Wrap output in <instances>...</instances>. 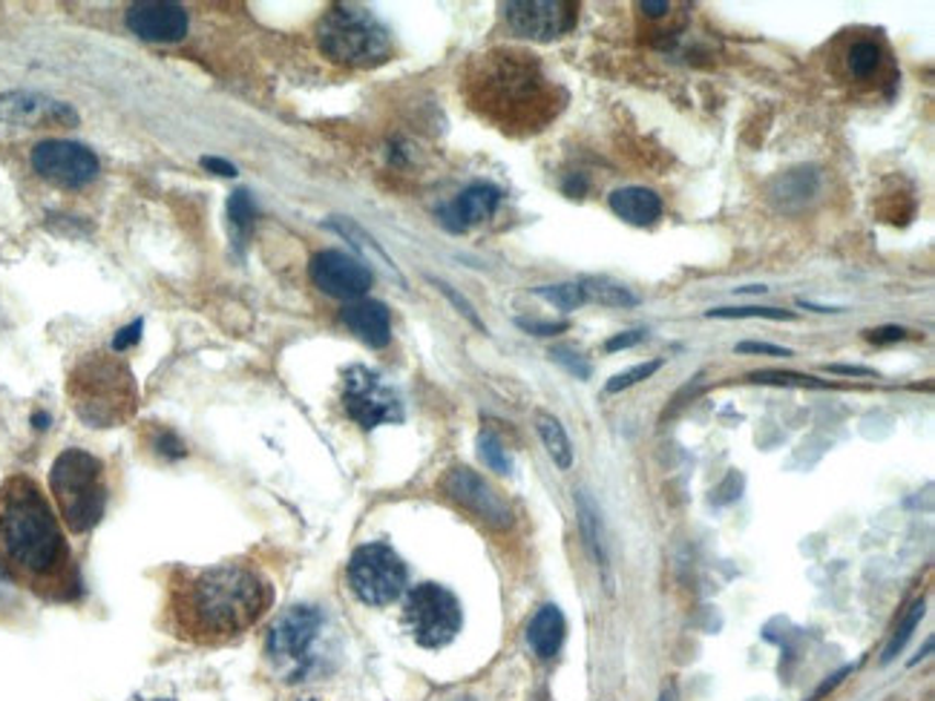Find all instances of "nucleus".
I'll use <instances>...</instances> for the list:
<instances>
[{
    "instance_id": "nucleus-1",
    "label": "nucleus",
    "mask_w": 935,
    "mask_h": 701,
    "mask_svg": "<svg viewBox=\"0 0 935 701\" xmlns=\"http://www.w3.org/2000/svg\"><path fill=\"white\" fill-rule=\"evenodd\" d=\"M274 604V584L251 561L176 566L168 578L164 627L184 644L216 647L248 633Z\"/></svg>"
},
{
    "instance_id": "nucleus-2",
    "label": "nucleus",
    "mask_w": 935,
    "mask_h": 701,
    "mask_svg": "<svg viewBox=\"0 0 935 701\" xmlns=\"http://www.w3.org/2000/svg\"><path fill=\"white\" fill-rule=\"evenodd\" d=\"M0 570L53 604L76 601L84 589L61 520L38 481L23 472L0 483Z\"/></svg>"
},
{
    "instance_id": "nucleus-3",
    "label": "nucleus",
    "mask_w": 935,
    "mask_h": 701,
    "mask_svg": "<svg viewBox=\"0 0 935 701\" xmlns=\"http://www.w3.org/2000/svg\"><path fill=\"white\" fill-rule=\"evenodd\" d=\"M76 417L90 428H118L136 417L138 386L115 350H92L78 359L67 380Z\"/></svg>"
},
{
    "instance_id": "nucleus-4",
    "label": "nucleus",
    "mask_w": 935,
    "mask_h": 701,
    "mask_svg": "<svg viewBox=\"0 0 935 701\" xmlns=\"http://www.w3.org/2000/svg\"><path fill=\"white\" fill-rule=\"evenodd\" d=\"M49 492L69 532H92L107 509L104 463L78 446L64 449L49 469Z\"/></svg>"
},
{
    "instance_id": "nucleus-5",
    "label": "nucleus",
    "mask_w": 935,
    "mask_h": 701,
    "mask_svg": "<svg viewBox=\"0 0 935 701\" xmlns=\"http://www.w3.org/2000/svg\"><path fill=\"white\" fill-rule=\"evenodd\" d=\"M317 44L326 58L343 67H377L391 55V38L384 23L354 3H338L322 15Z\"/></svg>"
},
{
    "instance_id": "nucleus-6",
    "label": "nucleus",
    "mask_w": 935,
    "mask_h": 701,
    "mask_svg": "<svg viewBox=\"0 0 935 701\" xmlns=\"http://www.w3.org/2000/svg\"><path fill=\"white\" fill-rule=\"evenodd\" d=\"M524 55L492 53L483 55L472 67L469 76V92L472 104L481 113L492 115L495 122H518L522 107L536 99V76Z\"/></svg>"
},
{
    "instance_id": "nucleus-7",
    "label": "nucleus",
    "mask_w": 935,
    "mask_h": 701,
    "mask_svg": "<svg viewBox=\"0 0 935 701\" xmlns=\"http://www.w3.org/2000/svg\"><path fill=\"white\" fill-rule=\"evenodd\" d=\"M322 612L317 607L299 604L276 618L265 641V656L283 681H306L320 667L317 644L322 635Z\"/></svg>"
},
{
    "instance_id": "nucleus-8",
    "label": "nucleus",
    "mask_w": 935,
    "mask_h": 701,
    "mask_svg": "<svg viewBox=\"0 0 935 701\" xmlns=\"http://www.w3.org/2000/svg\"><path fill=\"white\" fill-rule=\"evenodd\" d=\"M460 604L441 584H418L403 604V627L421 647L441 650L460 633Z\"/></svg>"
},
{
    "instance_id": "nucleus-9",
    "label": "nucleus",
    "mask_w": 935,
    "mask_h": 701,
    "mask_svg": "<svg viewBox=\"0 0 935 701\" xmlns=\"http://www.w3.org/2000/svg\"><path fill=\"white\" fill-rule=\"evenodd\" d=\"M345 575H349L352 593L368 607H386V604L398 601L409 578L407 564L386 543H366V547L354 549Z\"/></svg>"
},
{
    "instance_id": "nucleus-10",
    "label": "nucleus",
    "mask_w": 935,
    "mask_h": 701,
    "mask_svg": "<svg viewBox=\"0 0 935 701\" xmlns=\"http://www.w3.org/2000/svg\"><path fill=\"white\" fill-rule=\"evenodd\" d=\"M343 409L349 420L372 432L384 423H400L403 405L400 397L380 380V374L354 366L343 377Z\"/></svg>"
},
{
    "instance_id": "nucleus-11",
    "label": "nucleus",
    "mask_w": 935,
    "mask_h": 701,
    "mask_svg": "<svg viewBox=\"0 0 935 701\" xmlns=\"http://www.w3.org/2000/svg\"><path fill=\"white\" fill-rule=\"evenodd\" d=\"M441 492H444L455 506L467 509L472 518H478L481 524H487L490 529H510L515 524L513 506L506 504L504 497L483 481L481 474L472 472L469 466H453L446 469V474L441 478Z\"/></svg>"
},
{
    "instance_id": "nucleus-12",
    "label": "nucleus",
    "mask_w": 935,
    "mask_h": 701,
    "mask_svg": "<svg viewBox=\"0 0 935 701\" xmlns=\"http://www.w3.org/2000/svg\"><path fill=\"white\" fill-rule=\"evenodd\" d=\"M32 170L49 184H55V187L78 191V187H87L90 182H95L101 168L95 153L87 150L84 145L53 138V141H41L32 150Z\"/></svg>"
},
{
    "instance_id": "nucleus-13",
    "label": "nucleus",
    "mask_w": 935,
    "mask_h": 701,
    "mask_svg": "<svg viewBox=\"0 0 935 701\" xmlns=\"http://www.w3.org/2000/svg\"><path fill=\"white\" fill-rule=\"evenodd\" d=\"M510 30L522 38L556 41L568 35L579 18V3L570 0H510L504 3Z\"/></svg>"
},
{
    "instance_id": "nucleus-14",
    "label": "nucleus",
    "mask_w": 935,
    "mask_h": 701,
    "mask_svg": "<svg viewBox=\"0 0 935 701\" xmlns=\"http://www.w3.org/2000/svg\"><path fill=\"white\" fill-rule=\"evenodd\" d=\"M308 274H311V283H315L322 294L349 299V302L361 299L363 294L372 288V283H375V274L368 271V265H363V262L352 260V256H345V253L340 251L317 253L315 260H311V267H308Z\"/></svg>"
},
{
    "instance_id": "nucleus-15",
    "label": "nucleus",
    "mask_w": 935,
    "mask_h": 701,
    "mask_svg": "<svg viewBox=\"0 0 935 701\" xmlns=\"http://www.w3.org/2000/svg\"><path fill=\"white\" fill-rule=\"evenodd\" d=\"M0 122L15 127H76L78 113L69 104L46 99L38 92H0Z\"/></svg>"
},
{
    "instance_id": "nucleus-16",
    "label": "nucleus",
    "mask_w": 935,
    "mask_h": 701,
    "mask_svg": "<svg viewBox=\"0 0 935 701\" xmlns=\"http://www.w3.org/2000/svg\"><path fill=\"white\" fill-rule=\"evenodd\" d=\"M133 35L153 44H173L187 35V12L170 0H141L124 15Z\"/></svg>"
},
{
    "instance_id": "nucleus-17",
    "label": "nucleus",
    "mask_w": 935,
    "mask_h": 701,
    "mask_svg": "<svg viewBox=\"0 0 935 701\" xmlns=\"http://www.w3.org/2000/svg\"><path fill=\"white\" fill-rule=\"evenodd\" d=\"M499 187H492V184H472V187H467V191L455 198L453 205L441 207V221H444L449 230L460 233V230L472 228L478 221L490 219V216L499 210Z\"/></svg>"
},
{
    "instance_id": "nucleus-18",
    "label": "nucleus",
    "mask_w": 935,
    "mask_h": 701,
    "mask_svg": "<svg viewBox=\"0 0 935 701\" xmlns=\"http://www.w3.org/2000/svg\"><path fill=\"white\" fill-rule=\"evenodd\" d=\"M345 329L352 331L357 340L368 345V348H386L391 340V320L384 302L375 299H354L343 308Z\"/></svg>"
},
{
    "instance_id": "nucleus-19",
    "label": "nucleus",
    "mask_w": 935,
    "mask_h": 701,
    "mask_svg": "<svg viewBox=\"0 0 935 701\" xmlns=\"http://www.w3.org/2000/svg\"><path fill=\"white\" fill-rule=\"evenodd\" d=\"M823 175L818 168H795L789 173L777 175L772 187H768V198L775 202L786 214H798L806 205H812L818 193H821Z\"/></svg>"
},
{
    "instance_id": "nucleus-20",
    "label": "nucleus",
    "mask_w": 935,
    "mask_h": 701,
    "mask_svg": "<svg viewBox=\"0 0 935 701\" xmlns=\"http://www.w3.org/2000/svg\"><path fill=\"white\" fill-rule=\"evenodd\" d=\"M611 210L628 225H653L662 216V198L648 187H622L611 193Z\"/></svg>"
},
{
    "instance_id": "nucleus-21",
    "label": "nucleus",
    "mask_w": 935,
    "mask_h": 701,
    "mask_svg": "<svg viewBox=\"0 0 935 701\" xmlns=\"http://www.w3.org/2000/svg\"><path fill=\"white\" fill-rule=\"evenodd\" d=\"M565 633H568V621L561 616L559 607H541L536 618L527 627V644L533 647L538 658H552L565 644Z\"/></svg>"
},
{
    "instance_id": "nucleus-22",
    "label": "nucleus",
    "mask_w": 935,
    "mask_h": 701,
    "mask_svg": "<svg viewBox=\"0 0 935 701\" xmlns=\"http://www.w3.org/2000/svg\"><path fill=\"white\" fill-rule=\"evenodd\" d=\"M575 512H579V529H582L584 547H588V552L593 555V561H596L598 570L605 572L607 593H611V578H607V566L611 564H607L605 535H602V518H598L596 504H593L591 495H588L584 489H579V492H575Z\"/></svg>"
},
{
    "instance_id": "nucleus-23",
    "label": "nucleus",
    "mask_w": 935,
    "mask_h": 701,
    "mask_svg": "<svg viewBox=\"0 0 935 701\" xmlns=\"http://www.w3.org/2000/svg\"><path fill=\"white\" fill-rule=\"evenodd\" d=\"M584 294V302H598L607 308H634L639 306V297L622 283H614L607 276H584L579 279Z\"/></svg>"
},
{
    "instance_id": "nucleus-24",
    "label": "nucleus",
    "mask_w": 935,
    "mask_h": 701,
    "mask_svg": "<svg viewBox=\"0 0 935 701\" xmlns=\"http://www.w3.org/2000/svg\"><path fill=\"white\" fill-rule=\"evenodd\" d=\"M536 428H538V437H541V443H545L547 455L552 458V463L559 466L561 472H568L570 466H573V446H570V437H568V432H565V426H561L559 420L552 417V414L538 412L536 414Z\"/></svg>"
},
{
    "instance_id": "nucleus-25",
    "label": "nucleus",
    "mask_w": 935,
    "mask_h": 701,
    "mask_svg": "<svg viewBox=\"0 0 935 701\" xmlns=\"http://www.w3.org/2000/svg\"><path fill=\"white\" fill-rule=\"evenodd\" d=\"M253 221H256V205L248 191H237L228 198V233L233 239V248L242 251L251 237Z\"/></svg>"
},
{
    "instance_id": "nucleus-26",
    "label": "nucleus",
    "mask_w": 935,
    "mask_h": 701,
    "mask_svg": "<svg viewBox=\"0 0 935 701\" xmlns=\"http://www.w3.org/2000/svg\"><path fill=\"white\" fill-rule=\"evenodd\" d=\"M331 228L338 230V233H343L345 239H349V242L354 244V248H357V251H363L368 256V260H375V262H380V265L386 267V271H389L391 276H395V279H398L400 285H403V276H400V271L398 267H395V262L389 260V256H386L384 253V248H380V244L375 242V239L368 237L366 230L363 228H357V225H354L352 219H343V216H338V219L331 221Z\"/></svg>"
},
{
    "instance_id": "nucleus-27",
    "label": "nucleus",
    "mask_w": 935,
    "mask_h": 701,
    "mask_svg": "<svg viewBox=\"0 0 935 701\" xmlns=\"http://www.w3.org/2000/svg\"><path fill=\"white\" fill-rule=\"evenodd\" d=\"M924 610H927V601L924 598H915L913 604H910V610H907V616L901 618V624H898V630L892 633L890 644H887V650H883L881 664H890L896 662L898 653L907 647V641H910V635L915 633V627L921 624V618H924Z\"/></svg>"
},
{
    "instance_id": "nucleus-28",
    "label": "nucleus",
    "mask_w": 935,
    "mask_h": 701,
    "mask_svg": "<svg viewBox=\"0 0 935 701\" xmlns=\"http://www.w3.org/2000/svg\"><path fill=\"white\" fill-rule=\"evenodd\" d=\"M536 294L547 302H552L561 311H575L579 306H584V294L579 283H561V285H541L536 288Z\"/></svg>"
},
{
    "instance_id": "nucleus-29",
    "label": "nucleus",
    "mask_w": 935,
    "mask_h": 701,
    "mask_svg": "<svg viewBox=\"0 0 935 701\" xmlns=\"http://www.w3.org/2000/svg\"><path fill=\"white\" fill-rule=\"evenodd\" d=\"M881 64V49L873 41H858L850 49V72L855 78H869Z\"/></svg>"
},
{
    "instance_id": "nucleus-30",
    "label": "nucleus",
    "mask_w": 935,
    "mask_h": 701,
    "mask_svg": "<svg viewBox=\"0 0 935 701\" xmlns=\"http://www.w3.org/2000/svg\"><path fill=\"white\" fill-rule=\"evenodd\" d=\"M478 455H481V460L490 466L492 472H499V474L513 472V460L506 458L504 446H501L499 437H492L490 432H481V435H478Z\"/></svg>"
},
{
    "instance_id": "nucleus-31",
    "label": "nucleus",
    "mask_w": 935,
    "mask_h": 701,
    "mask_svg": "<svg viewBox=\"0 0 935 701\" xmlns=\"http://www.w3.org/2000/svg\"><path fill=\"white\" fill-rule=\"evenodd\" d=\"M711 320H795L791 311H780V308H714L708 311Z\"/></svg>"
},
{
    "instance_id": "nucleus-32",
    "label": "nucleus",
    "mask_w": 935,
    "mask_h": 701,
    "mask_svg": "<svg viewBox=\"0 0 935 701\" xmlns=\"http://www.w3.org/2000/svg\"><path fill=\"white\" fill-rule=\"evenodd\" d=\"M660 368H662V359H651V363H642V366H634L628 368V371L616 374L614 380L605 386L607 394H619V391L625 389H634V386H639L642 380H651L653 374L660 371Z\"/></svg>"
},
{
    "instance_id": "nucleus-33",
    "label": "nucleus",
    "mask_w": 935,
    "mask_h": 701,
    "mask_svg": "<svg viewBox=\"0 0 935 701\" xmlns=\"http://www.w3.org/2000/svg\"><path fill=\"white\" fill-rule=\"evenodd\" d=\"M550 359L552 363H559L568 374H573L575 380H588V377L593 374L591 363H588L579 350L570 348V345H556V348L550 350Z\"/></svg>"
},
{
    "instance_id": "nucleus-34",
    "label": "nucleus",
    "mask_w": 935,
    "mask_h": 701,
    "mask_svg": "<svg viewBox=\"0 0 935 701\" xmlns=\"http://www.w3.org/2000/svg\"><path fill=\"white\" fill-rule=\"evenodd\" d=\"M754 382H775V386H823L821 380H814V377H806V374H791V371H754L752 374Z\"/></svg>"
},
{
    "instance_id": "nucleus-35",
    "label": "nucleus",
    "mask_w": 935,
    "mask_h": 701,
    "mask_svg": "<svg viewBox=\"0 0 935 701\" xmlns=\"http://www.w3.org/2000/svg\"><path fill=\"white\" fill-rule=\"evenodd\" d=\"M432 283H435V285H437V290H441V294H444V297H446V299H449V302H453V306H455V308H458V311H460V313H464V317H467V320H469V322H472V325H476V329H478V331H487V325H483V322H481V317H478V313H476V308L469 306V299H464V297H460L458 290H455V288H449V285H446V283H441V279H432Z\"/></svg>"
},
{
    "instance_id": "nucleus-36",
    "label": "nucleus",
    "mask_w": 935,
    "mask_h": 701,
    "mask_svg": "<svg viewBox=\"0 0 935 701\" xmlns=\"http://www.w3.org/2000/svg\"><path fill=\"white\" fill-rule=\"evenodd\" d=\"M141 331H145V322L136 320L133 325H127V329H122L118 334L113 336V350L115 354H122V350H127L130 345H136L138 340H141Z\"/></svg>"
},
{
    "instance_id": "nucleus-37",
    "label": "nucleus",
    "mask_w": 935,
    "mask_h": 701,
    "mask_svg": "<svg viewBox=\"0 0 935 701\" xmlns=\"http://www.w3.org/2000/svg\"><path fill=\"white\" fill-rule=\"evenodd\" d=\"M156 451L164 458H184V443L173 432H159L156 435Z\"/></svg>"
},
{
    "instance_id": "nucleus-38",
    "label": "nucleus",
    "mask_w": 935,
    "mask_h": 701,
    "mask_svg": "<svg viewBox=\"0 0 935 701\" xmlns=\"http://www.w3.org/2000/svg\"><path fill=\"white\" fill-rule=\"evenodd\" d=\"M518 329H524V331H527V334H536V336H552V334H561V331H568L570 325H568V322L518 320Z\"/></svg>"
},
{
    "instance_id": "nucleus-39",
    "label": "nucleus",
    "mask_w": 935,
    "mask_h": 701,
    "mask_svg": "<svg viewBox=\"0 0 935 701\" xmlns=\"http://www.w3.org/2000/svg\"><path fill=\"white\" fill-rule=\"evenodd\" d=\"M907 336L904 329H898V325H881V329H873L867 331V340H873L875 345H890V343H901Z\"/></svg>"
},
{
    "instance_id": "nucleus-40",
    "label": "nucleus",
    "mask_w": 935,
    "mask_h": 701,
    "mask_svg": "<svg viewBox=\"0 0 935 701\" xmlns=\"http://www.w3.org/2000/svg\"><path fill=\"white\" fill-rule=\"evenodd\" d=\"M645 340V331L642 329H634V331H622V334L611 336L607 340L605 348L607 350H625V348H634V345H639Z\"/></svg>"
},
{
    "instance_id": "nucleus-41",
    "label": "nucleus",
    "mask_w": 935,
    "mask_h": 701,
    "mask_svg": "<svg viewBox=\"0 0 935 701\" xmlns=\"http://www.w3.org/2000/svg\"><path fill=\"white\" fill-rule=\"evenodd\" d=\"M740 354H772V357H791L789 348H780V345H768V343H740L737 345Z\"/></svg>"
},
{
    "instance_id": "nucleus-42",
    "label": "nucleus",
    "mask_w": 935,
    "mask_h": 701,
    "mask_svg": "<svg viewBox=\"0 0 935 701\" xmlns=\"http://www.w3.org/2000/svg\"><path fill=\"white\" fill-rule=\"evenodd\" d=\"M850 673H852V667H841V670H837V673H832V676H829V679H826V681H823V685H821V687H818V690H814L812 701H821V699H823V696H826V693H829V690H835V687H837V685H841V681H844V679H846V676H850Z\"/></svg>"
},
{
    "instance_id": "nucleus-43",
    "label": "nucleus",
    "mask_w": 935,
    "mask_h": 701,
    "mask_svg": "<svg viewBox=\"0 0 935 701\" xmlns=\"http://www.w3.org/2000/svg\"><path fill=\"white\" fill-rule=\"evenodd\" d=\"M639 9H642L645 15L660 18V15H665V12H671V3H668V0H642V3H639Z\"/></svg>"
},
{
    "instance_id": "nucleus-44",
    "label": "nucleus",
    "mask_w": 935,
    "mask_h": 701,
    "mask_svg": "<svg viewBox=\"0 0 935 701\" xmlns=\"http://www.w3.org/2000/svg\"><path fill=\"white\" fill-rule=\"evenodd\" d=\"M202 164H205L207 170H210V173H216V175H237V168H233V164H230V161H223V159H202Z\"/></svg>"
},
{
    "instance_id": "nucleus-45",
    "label": "nucleus",
    "mask_w": 935,
    "mask_h": 701,
    "mask_svg": "<svg viewBox=\"0 0 935 701\" xmlns=\"http://www.w3.org/2000/svg\"><path fill=\"white\" fill-rule=\"evenodd\" d=\"M829 371L835 374H852V377H869V368H860V366H829Z\"/></svg>"
},
{
    "instance_id": "nucleus-46",
    "label": "nucleus",
    "mask_w": 935,
    "mask_h": 701,
    "mask_svg": "<svg viewBox=\"0 0 935 701\" xmlns=\"http://www.w3.org/2000/svg\"><path fill=\"white\" fill-rule=\"evenodd\" d=\"M660 701H676V693H674V690H665Z\"/></svg>"
},
{
    "instance_id": "nucleus-47",
    "label": "nucleus",
    "mask_w": 935,
    "mask_h": 701,
    "mask_svg": "<svg viewBox=\"0 0 935 701\" xmlns=\"http://www.w3.org/2000/svg\"><path fill=\"white\" fill-rule=\"evenodd\" d=\"M299 701H315V699H299Z\"/></svg>"
}]
</instances>
